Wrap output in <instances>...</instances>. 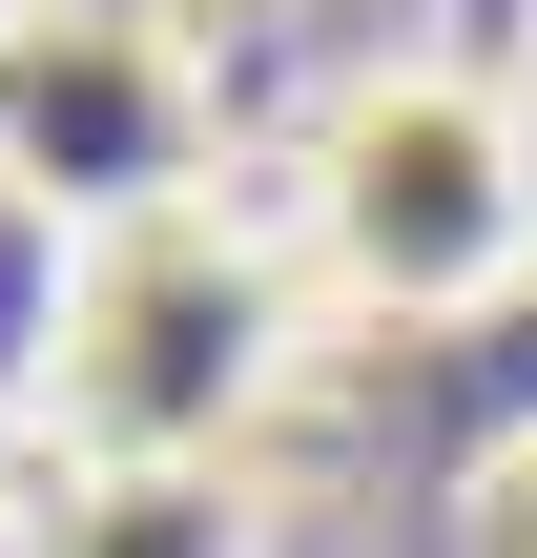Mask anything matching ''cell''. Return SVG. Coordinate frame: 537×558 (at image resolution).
<instances>
[{
	"mask_svg": "<svg viewBox=\"0 0 537 558\" xmlns=\"http://www.w3.org/2000/svg\"><path fill=\"white\" fill-rule=\"evenodd\" d=\"M290 248L352 311H393V331H455V311L537 290V124H517V83L352 62L310 104V145H290Z\"/></svg>",
	"mask_w": 537,
	"mask_h": 558,
	"instance_id": "7a4b0ae2",
	"label": "cell"
},
{
	"mask_svg": "<svg viewBox=\"0 0 537 558\" xmlns=\"http://www.w3.org/2000/svg\"><path fill=\"white\" fill-rule=\"evenodd\" d=\"M186 186H207V62L145 0H21V41H0V207H41L83 248V228H145Z\"/></svg>",
	"mask_w": 537,
	"mask_h": 558,
	"instance_id": "3957f363",
	"label": "cell"
},
{
	"mask_svg": "<svg viewBox=\"0 0 537 558\" xmlns=\"http://www.w3.org/2000/svg\"><path fill=\"white\" fill-rule=\"evenodd\" d=\"M0 41H21V0H0Z\"/></svg>",
	"mask_w": 537,
	"mask_h": 558,
	"instance_id": "5b68a950",
	"label": "cell"
},
{
	"mask_svg": "<svg viewBox=\"0 0 537 558\" xmlns=\"http://www.w3.org/2000/svg\"><path fill=\"white\" fill-rule=\"evenodd\" d=\"M21 414H41L83 476H228V456L290 414V248L228 228V186H186V207H145V228H83Z\"/></svg>",
	"mask_w": 537,
	"mask_h": 558,
	"instance_id": "6da1fadb",
	"label": "cell"
},
{
	"mask_svg": "<svg viewBox=\"0 0 537 558\" xmlns=\"http://www.w3.org/2000/svg\"><path fill=\"white\" fill-rule=\"evenodd\" d=\"M21 558H269V538H248V476H62Z\"/></svg>",
	"mask_w": 537,
	"mask_h": 558,
	"instance_id": "277c9868",
	"label": "cell"
}]
</instances>
